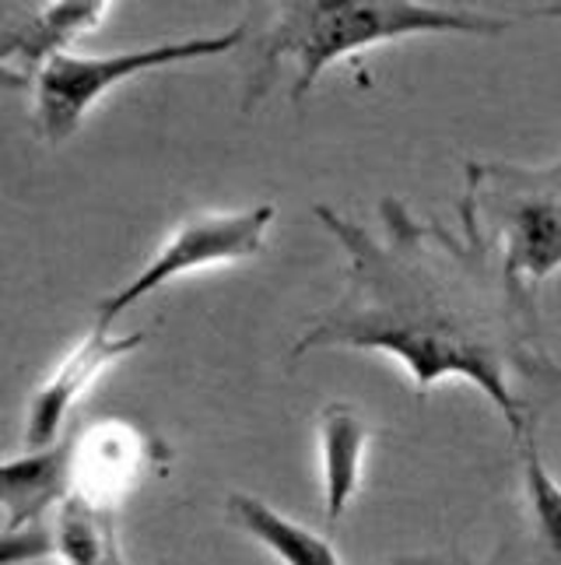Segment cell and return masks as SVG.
Masks as SVG:
<instances>
[{"label": "cell", "instance_id": "cell-4", "mask_svg": "<svg viewBox=\"0 0 561 565\" xmlns=\"http://www.w3.org/2000/svg\"><path fill=\"white\" fill-rule=\"evenodd\" d=\"M249 43V22H239L225 32H201L190 39H172V43L109 53V56H82L61 53L35 77L32 99V130L39 141L64 145L74 138L85 116L99 106L112 88H120L148 71L176 67L190 61H215V56L236 53Z\"/></svg>", "mask_w": 561, "mask_h": 565}, {"label": "cell", "instance_id": "cell-1", "mask_svg": "<svg viewBox=\"0 0 561 565\" xmlns=\"http://www.w3.org/2000/svg\"><path fill=\"white\" fill-rule=\"evenodd\" d=\"M313 214L347 253L341 296L305 323L292 359L320 348L393 355L424 404L439 380H467L506 418L516 439L561 390L540 299L519 285L474 201L460 198V232L418 218L400 198L379 201L382 232L316 204Z\"/></svg>", "mask_w": 561, "mask_h": 565}, {"label": "cell", "instance_id": "cell-8", "mask_svg": "<svg viewBox=\"0 0 561 565\" xmlns=\"http://www.w3.org/2000/svg\"><path fill=\"white\" fill-rule=\"evenodd\" d=\"M148 341L144 330H133L127 338H112L109 327H91V334L77 341L67 359L53 369L46 376V383L35 390L25 412V450H43V446H53L64 436L67 415L74 412L77 397L99 380L109 365H116L120 359H127L130 352Z\"/></svg>", "mask_w": 561, "mask_h": 565}, {"label": "cell", "instance_id": "cell-11", "mask_svg": "<svg viewBox=\"0 0 561 565\" xmlns=\"http://www.w3.org/2000/svg\"><path fill=\"white\" fill-rule=\"evenodd\" d=\"M225 516L236 523L242 534L260 541L278 558L302 562V565H331L341 562V552L331 544V534H313L302 523L281 516L274 505H267L260 495L231 492L225 499Z\"/></svg>", "mask_w": 561, "mask_h": 565}, {"label": "cell", "instance_id": "cell-6", "mask_svg": "<svg viewBox=\"0 0 561 565\" xmlns=\"http://www.w3.org/2000/svg\"><path fill=\"white\" fill-rule=\"evenodd\" d=\"M67 436L71 492L95 505L116 510L138 484L162 478L172 463V450L151 428L127 418L77 422Z\"/></svg>", "mask_w": 561, "mask_h": 565}, {"label": "cell", "instance_id": "cell-5", "mask_svg": "<svg viewBox=\"0 0 561 565\" xmlns=\"http://www.w3.org/2000/svg\"><path fill=\"white\" fill-rule=\"evenodd\" d=\"M274 204H257V207H239V211H190L172 225L169 239L154 249V257L133 275L127 285L95 306V323L109 327L130 306L148 299L151 291L162 285L176 281L193 270L207 267H225L239 264L249 257H260L267 246V232L274 225Z\"/></svg>", "mask_w": 561, "mask_h": 565}, {"label": "cell", "instance_id": "cell-2", "mask_svg": "<svg viewBox=\"0 0 561 565\" xmlns=\"http://www.w3.org/2000/svg\"><path fill=\"white\" fill-rule=\"evenodd\" d=\"M509 18H498L474 8L442 4H278L270 22L249 35V61L242 74V113H253L278 82L281 61L295 64L292 103H302L320 74L334 61L358 50L397 43L408 35H501L509 32Z\"/></svg>", "mask_w": 561, "mask_h": 565}, {"label": "cell", "instance_id": "cell-12", "mask_svg": "<svg viewBox=\"0 0 561 565\" xmlns=\"http://www.w3.org/2000/svg\"><path fill=\"white\" fill-rule=\"evenodd\" d=\"M116 510L95 505L85 495L67 492L50 516L56 558L64 562H120V537H116Z\"/></svg>", "mask_w": 561, "mask_h": 565}, {"label": "cell", "instance_id": "cell-3", "mask_svg": "<svg viewBox=\"0 0 561 565\" xmlns=\"http://www.w3.org/2000/svg\"><path fill=\"white\" fill-rule=\"evenodd\" d=\"M463 169V193L498 243L509 275L540 299V285L561 267V154L548 166L471 159Z\"/></svg>", "mask_w": 561, "mask_h": 565}, {"label": "cell", "instance_id": "cell-10", "mask_svg": "<svg viewBox=\"0 0 561 565\" xmlns=\"http://www.w3.org/2000/svg\"><path fill=\"white\" fill-rule=\"evenodd\" d=\"M71 492V454L67 436L53 446L29 450L25 457H8L0 471V502H4V531L32 520H46L56 502Z\"/></svg>", "mask_w": 561, "mask_h": 565}, {"label": "cell", "instance_id": "cell-14", "mask_svg": "<svg viewBox=\"0 0 561 565\" xmlns=\"http://www.w3.org/2000/svg\"><path fill=\"white\" fill-rule=\"evenodd\" d=\"M540 14H548V18H561V8H540Z\"/></svg>", "mask_w": 561, "mask_h": 565}, {"label": "cell", "instance_id": "cell-9", "mask_svg": "<svg viewBox=\"0 0 561 565\" xmlns=\"http://www.w3.org/2000/svg\"><path fill=\"white\" fill-rule=\"evenodd\" d=\"M320 463H323V527L334 534L347 513V505L362 492L365 450L379 436V428L365 418L355 404L331 401L316 415Z\"/></svg>", "mask_w": 561, "mask_h": 565}, {"label": "cell", "instance_id": "cell-7", "mask_svg": "<svg viewBox=\"0 0 561 565\" xmlns=\"http://www.w3.org/2000/svg\"><path fill=\"white\" fill-rule=\"evenodd\" d=\"M109 14L106 0L91 4H4L0 11V77L4 85H35L53 56L67 53L77 35Z\"/></svg>", "mask_w": 561, "mask_h": 565}, {"label": "cell", "instance_id": "cell-13", "mask_svg": "<svg viewBox=\"0 0 561 565\" xmlns=\"http://www.w3.org/2000/svg\"><path fill=\"white\" fill-rule=\"evenodd\" d=\"M519 450V467H524V492H527V510L533 523V537L544 544L548 555L561 558V481L551 475V467L540 457V439L537 425L516 439Z\"/></svg>", "mask_w": 561, "mask_h": 565}]
</instances>
